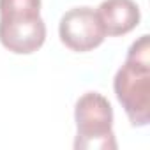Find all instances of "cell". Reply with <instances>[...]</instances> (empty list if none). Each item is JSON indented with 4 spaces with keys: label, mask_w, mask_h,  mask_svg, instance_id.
<instances>
[{
    "label": "cell",
    "mask_w": 150,
    "mask_h": 150,
    "mask_svg": "<svg viewBox=\"0 0 150 150\" xmlns=\"http://www.w3.org/2000/svg\"><path fill=\"white\" fill-rule=\"evenodd\" d=\"M113 88L134 127L148 124L150 113V44L141 35L129 48L125 64L117 71Z\"/></svg>",
    "instance_id": "1"
},
{
    "label": "cell",
    "mask_w": 150,
    "mask_h": 150,
    "mask_svg": "<svg viewBox=\"0 0 150 150\" xmlns=\"http://www.w3.org/2000/svg\"><path fill=\"white\" fill-rule=\"evenodd\" d=\"M46 39L41 0H0V42L16 55L37 51Z\"/></svg>",
    "instance_id": "2"
},
{
    "label": "cell",
    "mask_w": 150,
    "mask_h": 150,
    "mask_svg": "<svg viewBox=\"0 0 150 150\" xmlns=\"http://www.w3.org/2000/svg\"><path fill=\"white\" fill-rule=\"evenodd\" d=\"M76 141L74 148L81 150H115L117 141L113 134V108L110 101L97 94L87 92L76 101Z\"/></svg>",
    "instance_id": "3"
},
{
    "label": "cell",
    "mask_w": 150,
    "mask_h": 150,
    "mask_svg": "<svg viewBox=\"0 0 150 150\" xmlns=\"http://www.w3.org/2000/svg\"><path fill=\"white\" fill-rule=\"evenodd\" d=\"M58 35L65 48L87 53L103 44L106 32L92 7H74L67 11L58 25Z\"/></svg>",
    "instance_id": "4"
},
{
    "label": "cell",
    "mask_w": 150,
    "mask_h": 150,
    "mask_svg": "<svg viewBox=\"0 0 150 150\" xmlns=\"http://www.w3.org/2000/svg\"><path fill=\"white\" fill-rule=\"evenodd\" d=\"M106 35L118 37L134 30L139 23L141 13L132 0H104L97 9Z\"/></svg>",
    "instance_id": "5"
}]
</instances>
